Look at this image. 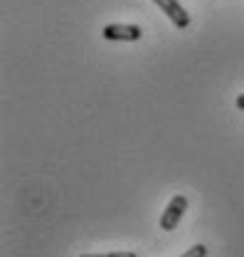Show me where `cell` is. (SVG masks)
<instances>
[{"label":"cell","instance_id":"cell-4","mask_svg":"<svg viewBox=\"0 0 244 257\" xmlns=\"http://www.w3.org/2000/svg\"><path fill=\"white\" fill-rule=\"evenodd\" d=\"M205 255H207V247H205V245H195V247H190L183 257H205Z\"/></svg>","mask_w":244,"mask_h":257},{"label":"cell","instance_id":"cell-5","mask_svg":"<svg viewBox=\"0 0 244 257\" xmlns=\"http://www.w3.org/2000/svg\"><path fill=\"white\" fill-rule=\"evenodd\" d=\"M109 257H138L133 252H126V250H116V252H109Z\"/></svg>","mask_w":244,"mask_h":257},{"label":"cell","instance_id":"cell-3","mask_svg":"<svg viewBox=\"0 0 244 257\" xmlns=\"http://www.w3.org/2000/svg\"><path fill=\"white\" fill-rule=\"evenodd\" d=\"M101 35L106 37V40H123V42H136V40H141V28L138 25H106Z\"/></svg>","mask_w":244,"mask_h":257},{"label":"cell","instance_id":"cell-1","mask_svg":"<svg viewBox=\"0 0 244 257\" xmlns=\"http://www.w3.org/2000/svg\"><path fill=\"white\" fill-rule=\"evenodd\" d=\"M185 210H187V198L185 195H173V200L168 203V208L160 215V230H168V232L175 230Z\"/></svg>","mask_w":244,"mask_h":257},{"label":"cell","instance_id":"cell-6","mask_svg":"<svg viewBox=\"0 0 244 257\" xmlns=\"http://www.w3.org/2000/svg\"><path fill=\"white\" fill-rule=\"evenodd\" d=\"M237 109H242V111H244V94L237 96Z\"/></svg>","mask_w":244,"mask_h":257},{"label":"cell","instance_id":"cell-2","mask_svg":"<svg viewBox=\"0 0 244 257\" xmlns=\"http://www.w3.org/2000/svg\"><path fill=\"white\" fill-rule=\"evenodd\" d=\"M173 23H175V28H180V30H185L187 25H190V15H187V10H185L183 5L178 3V0H153Z\"/></svg>","mask_w":244,"mask_h":257},{"label":"cell","instance_id":"cell-7","mask_svg":"<svg viewBox=\"0 0 244 257\" xmlns=\"http://www.w3.org/2000/svg\"><path fill=\"white\" fill-rule=\"evenodd\" d=\"M82 257H109V252H106V255H101V252H96V255H82Z\"/></svg>","mask_w":244,"mask_h":257}]
</instances>
